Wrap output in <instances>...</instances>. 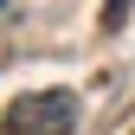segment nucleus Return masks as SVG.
<instances>
[{"instance_id": "nucleus-1", "label": "nucleus", "mask_w": 135, "mask_h": 135, "mask_svg": "<svg viewBox=\"0 0 135 135\" xmlns=\"http://www.w3.org/2000/svg\"><path fill=\"white\" fill-rule=\"evenodd\" d=\"M13 122L32 129V135H64L77 122V97L71 90H45V97H20L13 103Z\"/></svg>"}]
</instances>
